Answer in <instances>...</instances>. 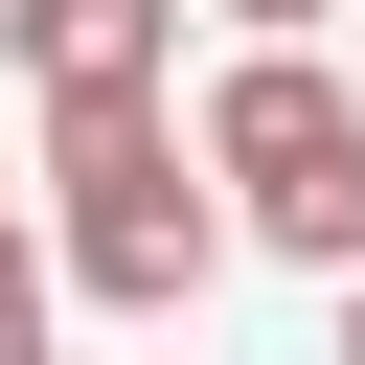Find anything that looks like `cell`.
Segmentation results:
<instances>
[{"label":"cell","instance_id":"cell-2","mask_svg":"<svg viewBox=\"0 0 365 365\" xmlns=\"http://www.w3.org/2000/svg\"><path fill=\"white\" fill-rule=\"evenodd\" d=\"M182 160H205L228 228H274L297 274H365V91H342L319 46H228V91H205Z\"/></svg>","mask_w":365,"mask_h":365},{"label":"cell","instance_id":"cell-4","mask_svg":"<svg viewBox=\"0 0 365 365\" xmlns=\"http://www.w3.org/2000/svg\"><path fill=\"white\" fill-rule=\"evenodd\" d=\"M319 23H342V0H228V46H319Z\"/></svg>","mask_w":365,"mask_h":365},{"label":"cell","instance_id":"cell-5","mask_svg":"<svg viewBox=\"0 0 365 365\" xmlns=\"http://www.w3.org/2000/svg\"><path fill=\"white\" fill-rule=\"evenodd\" d=\"M0 319H46V251H23V228H0Z\"/></svg>","mask_w":365,"mask_h":365},{"label":"cell","instance_id":"cell-3","mask_svg":"<svg viewBox=\"0 0 365 365\" xmlns=\"http://www.w3.org/2000/svg\"><path fill=\"white\" fill-rule=\"evenodd\" d=\"M0 68H46V91H160V68H182V0H23Z\"/></svg>","mask_w":365,"mask_h":365},{"label":"cell","instance_id":"cell-1","mask_svg":"<svg viewBox=\"0 0 365 365\" xmlns=\"http://www.w3.org/2000/svg\"><path fill=\"white\" fill-rule=\"evenodd\" d=\"M46 182H68V274L114 319H182L228 274V205H205V160H182L160 91H46Z\"/></svg>","mask_w":365,"mask_h":365},{"label":"cell","instance_id":"cell-7","mask_svg":"<svg viewBox=\"0 0 365 365\" xmlns=\"http://www.w3.org/2000/svg\"><path fill=\"white\" fill-rule=\"evenodd\" d=\"M0 46H23V0H0Z\"/></svg>","mask_w":365,"mask_h":365},{"label":"cell","instance_id":"cell-6","mask_svg":"<svg viewBox=\"0 0 365 365\" xmlns=\"http://www.w3.org/2000/svg\"><path fill=\"white\" fill-rule=\"evenodd\" d=\"M342 365H365V274H342Z\"/></svg>","mask_w":365,"mask_h":365}]
</instances>
